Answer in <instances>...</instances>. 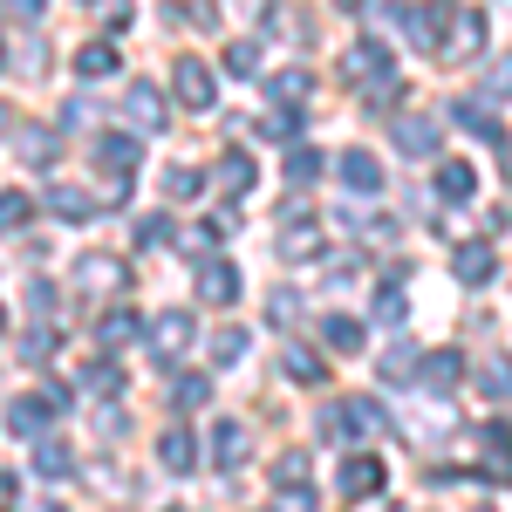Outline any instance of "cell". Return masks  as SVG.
I'll list each match as a JSON object with an SVG mask.
<instances>
[{
	"label": "cell",
	"instance_id": "cell-1",
	"mask_svg": "<svg viewBox=\"0 0 512 512\" xmlns=\"http://www.w3.org/2000/svg\"><path fill=\"white\" fill-rule=\"evenodd\" d=\"M451 14H458V0H417V7L403 0V7H396V21H403V35L417 41L424 55H437V48H444V28H451Z\"/></svg>",
	"mask_w": 512,
	"mask_h": 512
},
{
	"label": "cell",
	"instance_id": "cell-2",
	"mask_svg": "<svg viewBox=\"0 0 512 512\" xmlns=\"http://www.w3.org/2000/svg\"><path fill=\"white\" fill-rule=\"evenodd\" d=\"M96 164H103V178H110V198L130 192V171H137V144L123 137V130H103L96 137Z\"/></svg>",
	"mask_w": 512,
	"mask_h": 512
},
{
	"label": "cell",
	"instance_id": "cell-3",
	"mask_svg": "<svg viewBox=\"0 0 512 512\" xmlns=\"http://www.w3.org/2000/svg\"><path fill=\"white\" fill-rule=\"evenodd\" d=\"M342 76L362 82V89H376V82H396V62H390L383 41H355L349 55H342Z\"/></svg>",
	"mask_w": 512,
	"mask_h": 512
},
{
	"label": "cell",
	"instance_id": "cell-4",
	"mask_svg": "<svg viewBox=\"0 0 512 512\" xmlns=\"http://www.w3.org/2000/svg\"><path fill=\"white\" fill-rule=\"evenodd\" d=\"M171 89H178V103H185V110H212V96H219V82H212V69H205L198 55H178Z\"/></svg>",
	"mask_w": 512,
	"mask_h": 512
},
{
	"label": "cell",
	"instance_id": "cell-5",
	"mask_svg": "<svg viewBox=\"0 0 512 512\" xmlns=\"http://www.w3.org/2000/svg\"><path fill=\"white\" fill-rule=\"evenodd\" d=\"M390 144L403 151V158H431V151H437V117L396 110V117H390Z\"/></svg>",
	"mask_w": 512,
	"mask_h": 512
},
{
	"label": "cell",
	"instance_id": "cell-6",
	"mask_svg": "<svg viewBox=\"0 0 512 512\" xmlns=\"http://www.w3.org/2000/svg\"><path fill=\"white\" fill-rule=\"evenodd\" d=\"M478 48H485V14H478V7H458L437 55H444V62H465V55H478Z\"/></svg>",
	"mask_w": 512,
	"mask_h": 512
},
{
	"label": "cell",
	"instance_id": "cell-7",
	"mask_svg": "<svg viewBox=\"0 0 512 512\" xmlns=\"http://www.w3.org/2000/svg\"><path fill=\"white\" fill-rule=\"evenodd\" d=\"M451 274L465 280V287H485V280L499 274V253H492V239H465V246L451 253Z\"/></svg>",
	"mask_w": 512,
	"mask_h": 512
},
{
	"label": "cell",
	"instance_id": "cell-8",
	"mask_svg": "<svg viewBox=\"0 0 512 512\" xmlns=\"http://www.w3.org/2000/svg\"><path fill=\"white\" fill-rule=\"evenodd\" d=\"M198 294H205L212 308H233L239 301V267L233 260H205V267H198Z\"/></svg>",
	"mask_w": 512,
	"mask_h": 512
},
{
	"label": "cell",
	"instance_id": "cell-9",
	"mask_svg": "<svg viewBox=\"0 0 512 512\" xmlns=\"http://www.w3.org/2000/svg\"><path fill=\"white\" fill-rule=\"evenodd\" d=\"M383 458H369V451H355V458H342V492H355V499H376L383 492Z\"/></svg>",
	"mask_w": 512,
	"mask_h": 512
},
{
	"label": "cell",
	"instance_id": "cell-10",
	"mask_svg": "<svg viewBox=\"0 0 512 512\" xmlns=\"http://www.w3.org/2000/svg\"><path fill=\"white\" fill-rule=\"evenodd\" d=\"M246 458H253V437H246V424H219V431H212V465H219V472H239Z\"/></svg>",
	"mask_w": 512,
	"mask_h": 512
},
{
	"label": "cell",
	"instance_id": "cell-11",
	"mask_svg": "<svg viewBox=\"0 0 512 512\" xmlns=\"http://www.w3.org/2000/svg\"><path fill=\"white\" fill-rule=\"evenodd\" d=\"M185 342H192V315H158L151 321V355H158V362L185 355Z\"/></svg>",
	"mask_w": 512,
	"mask_h": 512
},
{
	"label": "cell",
	"instance_id": "cell-12",
	"mask_svg": "<svg viewBox=\"0 0 512 512\" xmlns=\"http://www.w3.org/2000/svg\"><path fill=\"white\" fill-rule=\"evenodd\" d=\"M321 239H328V226H315L308 212L287 219V233H280V260H308V253H321Z\"/></svg>",
	"mask_w": 512,
	"mask_h": 512
},
{
	"label": "cell",
	"instance_id": "cell-13",
	"mask_svg": "<svg viewBox=\"0 0 512 512\" xmlns=\"http://www.w3.org/2000/svg\"><path fill=\"white\" fill-rule=\"evenodd\" d=\"M123 110H130V123H137V130H164V96L151 89V82H130Z\"/></svg>",
	"mask_w": 512,
	"mask_h": 512
},
{
	"label": "cell",
	"instance_id": "cell-14",
	"mask_svg": "<svg viewBox=\"0 0 512 512\" xmlns=\"http://www.w3.org/2000/svg\"><path fill=\"white\" fill-rule=\"evenodd\" d=\"M335 171H342V185H349V192H383V164L369 158V151H342Z\"/></svg>",
	"mask_w": 512,
	"mask_h": 512
},
{
	"label": "cell",
	"instance_id": "cell-15",
	"mask_svg": "<svg viewBox=\"0 0 512 512\" xmlns=\"http://www.w3.org/2000/svg\"><path fill=\"white\" fill-rule=\"evenodd\" d=\"M458 376H465V355H458V349H437V355H424V390H431V396L458 390Z\"/></svg>",
	"mask_w": 512,
	"mask_h": 512
},
{
	"label": "cell",
	"instance_id": "cell-16",
	"mask_svg": "<svg viewBox=\"0 0 512 512\" xmlns=\"http://www.w3.org/2000/svg\"><path fill=\"white\" fill-rule=\"evenodd\" d=\"M158 465H164V472H178V478L198 472V444H192V431H164V437H158Z\"/></svg>",
	"mask_w": 512,
	"mask_h": 512
},
{
	"label": "cell",
	"instance_id": "cell-17",
	"mask_svg": "<svg viewBox=\"0 0 512 512\" xmlns=\"http://www.w3.org/2000/svg\"><path fill=\"white\" fill-rule=\"evenodd\" d=\"M205 403H212V376L178 369V376H171V410H205Z\"/></svg>",
	"mask_w": 512,
	"mask_h": 512
},
{
	"label": "cell",
	"instance_id": "cell-18",
	"mask_svg": "<svg viewBox=\"0 0 512 512\" xmlns=\"http://www.w3.org/2000/svg\"><path fill=\"white\" fill-rule=\"evenodd\" d=\"M48 417H55V410H48V396H21V403H7V431H21V437H41Z\"/></svg>",
	"mask_w": 512,
	"mask_h": 512
},
{
	"label": "cell",
	"instance_id": "cell-19",
	"mask_svg": "<svg viewBox=\"0 0 512 512\" xmlns=\"http://www.w3.org/2000/svg\"><path fill=\"white\" fill-rule=\"evenodd\" d=\"M48 212H62L69 226H89V219H96V198L76 192V185H55V192H48Z\"/></svg>",
	"mask_w": 512,
	"mask_h": 512
},
{
	"label": "cell",
	"instance_id": "cell-20",
	"mask_svg": "<svg viewBox=\"0 0 512 512\" xmlns=\"http://www.w3.org/2000/svg\"><path fill=\"white\" fill-rule=\"evenodd\" d=\"M117 62H123V55L110 48V41H82V48H76V76H89V82L117 76Z\"/></svg>",
	"mask_w": 512,
	"mask_h": 512
},
{
	"label": "cell",
	"instance_id": "cell-21",
	"mask_svg": "<svg viewBox=\"0 0 512 512\" xmlns=\"http://www.w3.org/2000/svg\"><path fill=\"white\" fill-rule=\"evenodd\" d=\"M472 192H478V171H472V164H437V198L465 205Z\"/></svg>",
	"mask_w": 512,
	"mask_h": 512
},
{
	"label": "cell",
	"instance_id": "cell-22",
	"mask_svg": "<svg viewBox=\"0 0 512 512\" xmlns=\"http://www.w3.org/2000/svg\"><path fill=\"white\" fill-rule=\"evenodd\" d=\"M267 89H274V103H280V110H294V103H308V96H315V76H308V69H280V76L267 82Z\"/></svg>",
	"mask_w": 512,
	"mask_h": 512
},
{
	"label": "cell",
	"instance_id": "cell-23",
	"mask_svg": "<svg viewBox=\"0 0 512 512\" xmlns=\"http://www.w3.org/2000/svg\"><path fill=\"white\" fill-rule=\"evenodd\" d=\"M321 349L355 355V349H362V321H349V315H328V321H321Z\"/></svg>",
	"mask_w": 512,
	"mask_h": 512
},
{
	"label": "cell",
	"instance_id": "cell-24",
	"mask_svg": "<svg viewBox=\"0 0 512 512\" xmlns=\"http://www.w3.org/2000/svg\"><path fill=\"white\" fill-rule=\"evenodd\" d=\"M451 123L472 130L478 144H499V117H485V103H451Z\"/></svg>",
	"mask_w": 512,
	"mask_h": 512
},
{
	"label": "cell",
	"instance_id": "cell-25",
	"mask_svg": "<svg viewBox=\"0 0 512 512\" xmlns=\"http://www.w3.org/2000/svg\"><path fill=\"white\" fill-rule=\"evenodd\" d=\"M253 178H260V171H253V158H246V151H226V158H219V185H226L233 198L253 192Z\"/></svg>",
	"mask_w": 512,
	"mask_h": 512
},
{
	"label": "cell",
	"instance_id": "cell-26",
	"mask_svg": "<svg viewBox=\"0 0 512 512\" xmlns=\"http://www.w3.org/2000/svg\"><path fill=\"white\" fill-rule=\"evenodd\" d=\"M478 390L492 396L499 410H512V362H506V355H492V362H485V376H478Z\"/></svg>",
	"mask_w": 512,
	"mask_h": 512
},
{
	"label": "cell",
	"instance_id": "cell-27",
	"mask_svg": "<svg viewBox=\"0 0 512 512\" xmlns=\"http://www.w3.org/2000/svg\"><path fill=\"white\" fill-rule=\"evenodd\" d=\"M14 144H21V158H28V164H48V158H55V130H48V123L14 130Z\"/></svg>",
	"mask_w": 512,
	"mask_h": 512
},
{
	"label": "cell",
	"instance_id": "cell-28",
	"mask_svg": "<svg viewBox=\"0 0 512 512\" xmlns=\"http://www.w3.org/2000/svg\"><path fill=\"white\" fill-rule=\"evenodd\" d=\"M280 369H287L294 383H321V376H328V362H321L315 349H280Z\"/></svg>",
	"mask_w": 512,
	"mask_h": 512
},
{
	"label": "cell",
	"instance_id": "cell-29",
	"mask_svg": "<svg viewBox=\"0 0 512 512\" xmlns=\"http://www.w3.org/2000/svg\"><path fill=\"white\" fill-rule=\"evenodd\" d=\"M130 335H137V315H130V308H110V315L96 321V342H103V349H123Z\"/></svg>",
	"mask_w": 512,
	"mask_h": 512
},
{
	"label": "cell",
	"instance_id": "cell-30",
	"mask_svg": "<svg viewBox=\"0 0 512 512\" xmlns=\"http://www.w3.org/2000/svg\"><path fill=\"white\" fill-rule=\"evenodd\" d=\"M205 192V171H192V164H171L164 171V198H198Z\"/></svg>",
	"mask_w": 512,
	"mask_h": 512
},
{
	"label": "cell",
	"instance_id": "cell-31",
	"mask_svg": "<svg viewBox=\"0 0 512 512\" xmlns=\"http://www.w3.org/2000/svg\"><path fill=\"white\" fill-rule=\"evenodd\" d=\"M35 472H41V478H69V472H76L69 444H41V451H35Z\"/></svg>",
	"mask_w": 512,
	"mask_h": 512
},
{
	"label": "cell",
	"instance_id": "cell-32",
	"mask_svg": "<svg viewBox=\"0 0 512 512\" xmlns=\"http://www.w3.org/2000/svg\"><path fill=\"white\" fill-rule=\"evenodd\" d=\"M28 212H35L28 192H0V233H21V226H28Z\"/></svg>",
	"mask_w": 512,
	"mask_h": 512
},
{
	"label": "cell",
	"instance_id": "cell-33",
	"mask_svg": "<svg viewBox=\"0 0 512 512\" xmlns=\"http://www.w3.org/2000/svg\"><path fill=\"white\" fill-rule=\"evenodd\" d=\"M76 274H82V287H103V280L117 287V280H123V267H117V260H103V253H89V260H82Z\"/></svg>",
	"mask_w": 512,
	"mask_h": 512
},
{
	"label": "cell",
	"instance_id": "cell-34",
	"mask_svg": "<svg viewBox=\"0 0 512 512\" xmlns=\"http://www.w3.org/2000/svg\"><path fill=\"white\" fill-rule=\"evenodd\" d=\"M376 321H383V328L403 321V287H396V274H390V287H376Z\"/></svg>",
	"mask_w": 512,
	"mask_h": 512
},
{
	"label": "cell",
	"instance_id": "cell-35",
	"mask_svg": "<svg viewBox=\"0 0 512 512\" xmlns=\"http://www.w3.org/2000/svg\"><path fill=\"white\" fill-rule=\"evenodd\" d=\"M274 478H280V485H308V451H280Z\"/></svg>",
	"mask_w": 512,
	"mask_h": 512
},
{
	"label": "cell",
	"instance_id": "cell-36",
	"mask_svg": "<svg viewBox=\"0 0 512 512\" xmlns=\"http://www.w3.org/2000/svg\"><path fill=\"white\" fill-rule=\"evenodd\" d=\"M55 349H62V335H55V328H35V335H21V355H28V362H48Z\"/></svg>",
	"mask_w": 512,
	"mask_h": 512
},
{
	"label": "cell",
	"instance_id": "cell-37",
	"mask_svg": "<svg viewBox=\"0 0 512 512\" xmlns=\"http://www.w3.org/2000/svg\"><path fill=\"white\" fill-rule=\"evenodd\" d=\"M239 355H246V335H239V328H219V335H212V362L226 369V362H239Z\"/></svg>",
	"mask_w": 512,
	"mask_h": 512
},
{
	"label": "cell",
	"instance_id": "cell-38",
	"mask_svg": "<svg viewBox=\"0 0 512 512\" xmlns=\"http://www.w3.org/2000/svg\"><path fill=\"white\" fill-rule=\"evenodd\" d=\"M349 424H355V431H369V437H376V431H390V417H383V410H376L369 396H362V403H349Z\"/></svg>",
	"mask_w": 512,
	"mask_h": 512
},
{
	"label": "cell",
	"instance_id": "cell-39",
	"mask_svg": "<svg viewBox=\"0 0 512 512\" xmlns=\"http://www.w3.org/2000/svg\"><path fill=\"white\" fill-rule=\"evenodd\" d=\"M253 69H260V48L253 41H233L226 48V76H253Z\"/></svg>",
	"mask_w": 512,
	"mask_h": 512
},
{
	"label": "cell",
	"instance_id": "cell-40",
	"mask_svg": "<svg viewBox=\"0 0 512 512\" xmlns=\"http://www.w3.org/2000/svg\"><path fill=\"white\" fill-rule=\"evenodd\" d=\"M287 178H294V185H315L321 158H315V151H287Z\"/></svg>",
	"mask_w": 512,
	"mask_h": 512
},
{
	"label": "cell",
	"instance_id": "cell-41",
	"mask_svg": "<svg viewBox=\"0 0 512 512\" xmlns=\"http://www.w3.org/2000/svg\"><path fill=\"white\" fill-rule=\"evenodd\" d=\"M301 315V294H294V287H274V294H267V321H294Z\"/></svg>",
	"mask_w": 512,
	"mask_h": 512
},
{
	"label": "cell",
	"instance_id": "cell-42",
	"mask_svg": "<svg viewBox=\"0 0 512 512\" xmlns=\"http://www.w3.org/2000/svg\"><path fill=\"white\" fill-rule=\"evenodd\" d=\"M410 369H417V355H410V349H403V342H396V349L383 355V383H403Z\"/></svg>",
	"mask_w": 512,
	"mask_h": 512
},
{
	"label": "cell",
	"instance_id": "cell-43",
	"mask_svg": "<svg viewBox=\"0 0 512 512\" xmlns=\"http://www.w3.org/2000/svg\"><path fill=\"white\" fill-rule=\"evenodd\" d=\"M260 130H267V137H280V144H294V137H301V117H294V110H280V117H267Z\"/></svg>",
	"mask_w": 512,
	"mask_h": 512
},
{
	"label": "cell",
	"instance_id": "cell-44",
	"mask_svg": "<svg viewBox=\"0 0 512 512\" xmlns=\"http://www.w3.org/2000/svg\"><path fill=\"white\" fill-rule=\"evenodd\" d=\"M137 246H171V219H144V226H137Z\"/></svg>",
	"mask_w": 512,
	"mask_h": 512
},
{
	"label": "cell",
	"instance_id": "cell-45",
	"mask_svg": "<svg viewBox=\"0 0 512 512\" xmlns=\"http://www.w3.org/2000/svg\"><path fill=\"white\" fill-rule=\"evenodd\" d=\"M82 383H89L96 396H117V390H123V369H89Z\"/></svg>",
	"mask_w": 512,
	"mask_h": 512
},
{
	"label": "cell",
	"instance_id": "cell-46",
	"mask_svg": "<svg viewBox=\"0 0 512 512\" xmlns=\"http://www.w3.org/2000/svg\"><path fill=\"white\" fill-rule=\"evenodd\" d=\"M485 89H492V96H506V89H512V55H499V62L485 69Z\"/></svg>",
	"mask_w": 512,
	"mask_h": 512
},
{
	"label": "cell",
	"instance_id": "cell-47",
	"mask_svg": "<svg viewBox=\"0 0 512 512\" xmlns=\"http://www.w3.org/2000/svg\"><path fill=\"white\" fill-rule=\"evenodd\" d=\"M28 301H35V315H55V308H62V294H55L48 280H35V287H28Z\"/></svg>",
	"mask_w": 512,
	"mask_h": 512
},
{
	"label": "cell",
	"instance_id": "cell-48",
	"mask_svg": "<svg viewBox=\"0 0 512 512\" xmlns=\"http://www.w3.org/2000/svg\"><path fill=\"white\" fill-rule=\"evenodd\" d=\"M274 512H315V499H308V485H287Z\"/></svg>",
	"mask_w": 512,
	"mask_h": 512
},
{
	"label": "cell",
	"instance_id": "cell-49",
	"mask_svg": "<svg viewBox=\"0 0 512 512\" xmlns=\"http://www.w3.org/2000/svg\"><path fill=\"white\" fill-rule=\"evenodd\" d=\"M321 431H328V437L349 431V403H328V410H321Z\"/></svg>",
	"mask_w": 512,
	"mask_h": 512
},
{
	"label": "cell",
	"instance_id": "cell-50",
	"mask_svg": "<svg viewBox=\"0 0 512 512\" xmlns=\"http://www.w3.org/2000/svg\"><path fill=\"white\" fill-rule=\"evenodd\" d=\"M7 14H21V21H35V14H41V0H7Z\"/></svg>",
	"mask_w": 512,
	"mask_h": 512
},
{
	"label": "cell",
	"instance_id": "cell-51",
	"mask_svg": "<svg viewBox=\"0 0 512 512\" xmlns=\"http://www.w3.org/2000/svg\"><path fill=\"white\" fill-rule=\"evenodd\" d=\"M7 499H14V472H0V506H7Z\"/></svg>",
	"mask_w": 512,
	"mask_h": 512
},
{
	"label": "cell",
	"instance_id": "cell-52",
	"mask_svg": "<svg viewBox=\"0 0 512 512\" xmlns=\"http://www.w3.org/2000/svg\"><path fill=\"white\" fill-rule=\"evenodd\" d=\"M28 512H62V506H55V499H35V506H28Z\"/></svg>",
	"mask_w": 512,
	"mask_h": 512
},
{
	"label": "cell",
	"instance_id": "cell-53",
	"mask_svg": "<svg viewBox=\"0 0 512 512\" xmlns=\"http://www.w3.org/2000/svg\"><path fill=\"white\" fill-rule=\"evenodd\" d=\"M7 130H14V117H7V103H0V137H7Z\"/></svg>",
	"mask_w": 512,
	"mask_h": 512
},
{
	"label": "cell",
	"instance_id": "cell-54",
	"mask_svg": "<svg viewBox=\"0 0 512 512\" xmlns=\"http://www.w3.org/2000/svg\"><path fill=\"white\" fill-rule=\"evenodd\" d=\"M335 7H349V14H355V7H369V0H335Z\"/></svg>",
	"mask_w": 512,
	"mask_h": 512
},
{
	"label": "cell",
	"instance_id": "cell-55",
	"mask_svg": "<svg viewBox=\"0 0 512 512\" xmlns=\"http://www.w3.org/2000/svg\"><path fill=\"white\" fill-rule=\"evenodd\" d=\"M0 328H7V308H0Z\"/></svg>",
	"mask_w": 512,
	"mask_h": 512
},
{
	"label": "cell",
	"instance_id": "cell-56",
	"mask_svg": "<svg viewBox=\"0 0 512 512\" xmlns=\"http://www.w3.org/2000/svg\"><path fill=\"white\" fill-rule=\"evenodd\" d=\"M171 512H185V506H171Z\"/></svg>",
	"mask_w": 512,
	"mask_h": 512
}]
</instances>
